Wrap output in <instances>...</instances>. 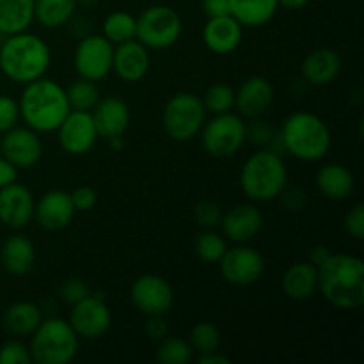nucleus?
<instances>
[{"label": "nucleus", "mask_w": 364, "mask_h": 364, "mask_svg": "<svg viewBox=\"0 0 364 364\" xmlns=\"http://www.w3.org/2000/svg\"><path fill=\"white\" fill-rule=\"evenodd\" d=\"M316 272L320 294L333 308L352 311L364 304V262L359 256L331 252Z\"/></svg>", "instance_id": "obj_1"}, {"label": "nucleus", "mask_w": 364, "mask_h": 364, "mask_svg": "<svg viewBox=\"0 0 364 364\" xmlns=\"http://www.w3.org/2000/svg\"><path fill=\"white\" fill-rule=\"evenodd\" d=\"M18 107L20 119H23L25 127L32 128L38 134L55 132L71 110L66 89L59 82L46 77L23 85Z\"/></svg>", "instance_id": "obj_2"}, {"label": "nucleus", "mask_w": 364, "mask_h": 364, "mask_svg": "<svg viewBox=\"0 0 364 364\" xmlns=\"http://www.w3.org/2000/svg\"><path fill=\"white\" fill-rule=\"evenodd\" d=\"M52 64V50L39 36L23 31L6 36L0 46V71L14 84L27 85L45 77Z\"/></svg>", "instance_id": "obj_3"}, {"label": "nucleus", "mask_w": 364, "mask_h": 364, "mask_svg": "<svg viewBox=\"0 0 364 364\" xmlns=\"http://www.w3.org/2000/svg\"><path fill=\"white\" fill-rule=\"evenodd\" d=\"M281 148L302 162L326 159L333 146V135L322 117L311 112H294L284 119L277 134Z\"/></svg>", "instance_id": "obj_4"}, {"label": "nucleus", "mask_w": 364, "mask_h": 364, "mask_svg": "<svg viewBox=\"0 0 364 364\" xmlns=\"http://www.w3.org/2000/svg\"><path fill=\"white\" fill-rule=\"evenodd\" d=\"M287 187V164L274 149L255 151L242 166L240 188L252 203L276 201Z\"/></svg>", "instance_id": "obj_5"}, {"label": "nucleus", "mask_w": 364, "mask_h": 364, "mask_svg": "<svg viewBox=\"0 0 364 364\" xmlns=\"http://www.w3.org/2000/svg\"><path fill=\"white\" fill-rule=\"evenodd\" d=\"M80 338L70 326V322L59 316L43 318L41 323L31 334L32 363L38 364H68L78 354Z\"/></svg>", "instance_id": "obj_6"}, {"label": "nucleus", "mask_w": 364, "mask_h": 364, "mask_svg": "<svg viewBox=\"0 0 364 364\" xmlns=\"http://www.w3.org/2000/svg\"><path fill=\"white\" fill-rule=\"evenodd\" d=\"M203 149L215 159H228L237 155L247 141V123L240 114H213L201 128Z\"/></svg>", "instance_id": "obj_7"}, {"label": "nucleus", "mask_w": 364, "mask_h": 364, "mask_svg": "<svg viewBox=\"0 0 364 364\" xmlns=\"http://www.w3.org/2000/svg\"><path fill=\"white\" fill-rule=\"evenodd\" d=\"M203 100L192 92H178L167 100L162 112V124L173 141L187 142L201 132L206 121Z\"/></svg>", "instance_id": "obj_8"}, {"label": "nucleus", "mask_w": 364, "mask_h": 364, "mask_svg": "<svg viewBox=\"0 0 364 364\" xmlns=\"http://www.w3.org/2000/svg\"><path fill=\"white\" fill-rule=\"evenodd\" d=\"M183 23L176 9L164 4L149 6L137 16L135 39L148 50H166L176 45L180 39Z\"/></svg>", "instance_id": "obj_9"}, {"label": "nucleus", "mask_w": 364, "mask_h": 364, "mask_svg": "<svg viewBox=\"0 0 364 364\" xmlns=\"http://www.w3.org/2000/svg\"><path fill=\"white\" fill-rule=\"evenodd\" d=\"M114 45L102 34L82 36L73 53V68L80 78L102 82L112 73Z\"/></svg>", "instance_id": "obj_10"}, {"label": "nucleus", "mask_w": 364, "mask_h": 364, "mask_svg": "<svg viewBox=\"0 0 364 364\" xmlns=\"http://www.w3.org/2000/svg\"><path fill=\"white\" fill-rule=\"evenodd\" d=\"M70 326L80 340H98L105 336L112 326V313L105 302L103 291L89 294L71 306Z\"/></svg>", "instance_id": "obj_11"}, {"label": "nucleus", "mask_w": 364, "mask_h": 364, "mask_svg": "<svg viewBox=\"0 0 364 364\" xmlns=\"http://www.w3.org/2000/svg\"><path fill=\"white\" fill-rule=\"evenodd\" d=\"M219 270L233 287H251L265 274V258L258 249L245 244L228 247L219 259Z\"/></svg>", "instance_id": "obj_12"}, {"label": "nucleus", "mask_w": 364, "mask_h": 364, "mask_svg": "<svg viewBox=\"0 0 364 364\" xmlns=\"http://www.w3.org/2000/svg\"><path fill=\"white\" fill-rule=\"evenodd\" d=\"M130 301L144 316H166L173 309L174 291L162 276L144 274L132 284Z\"/></svg>", "instance_id": "obj_13"}, {"label": "nucleus", "mask_w": 364, "mask_h": 364, "mask_svg": "<svg viewBox=\"0 0 364 364\" xmlns=\"http://www.w3.org/2000/svg\"><path fill=\"white\" fill-rule=\"evenodd\" d=\"M0 155L16 169H31L43 156L41 137L32 128L16 124L0 135Z\"/></svg>", "instance_id": "obj_14"}, {"label": "nucleus", "mask_w": 364, "mask_h": 364, "mask_svg": "<svg viewBox=\"0 0 364 364\" xmlns=\"http://www.w3.org/2000/svg\"><path fill=\"white\" fill-rule=\"evenodd\" d=\"M55 132L60 149L71 156H82L89 153L100 139L91 112H82V110H70Z\"/></svg>", "instance_id": "obj_15"}, {"label": "nucleus", "mask_w": 364, "mask_h": 364, "mask_svg": "<svg viewBox=\"0 0 364 364\" xmlns=\"http://www.w3.org/2000/svg\"><path fill=\"white\" fill-rule=\"evenodd\" d=\"M36 199L31 188L14 183L0 188V223L11 230H23L34 220Z\"/></svg>", "instance_id": "obj_16"}, {"label": "nucleus", "mask_w": 364, "mask_h": 364, "mask_svg": "<svg viewBox=\"0 0 364 364\" xmlns=\"http://www.w3.org/2000/svg\"><path fill=\"white\" fill-rule=\"evenodd\" d=\"M75 213L77 210L71 201L70 192L53 188V191L45 192L38 199L34 208V219L45 231H63L70 226Z\"/></svg>", "instance_id": "obj_17"}, {"label": "nucleus", "mask_w": 364, "mask_h": 364, "mask_svg": "<svg viewBox=\"0 0 364 364\" xmlns=\"http://www.w3.org/2000/svg\"><path fill=\"white\" fill-rule=\"evenodd\" d=\"M220 230L228 240L235 244H247L263 228V212L252 203H244L223 213Z\"/></svg>", "instance_id": "obj_18"}, {"label": "nucleus", "mask_w": 364, "mask_h": 364, "mask_svg": "<svg viewBox=\"0 0 364 364\" xmlns=\"http://www.w3.org/2000/svg\"><path fill=\"white\" fill-rule=\"evenodd\" d=\"M151 68V55L149 50L137 39L121 43L114 46L112 71L128 84L142 80Z\"/></svg>", "instance_id": "obj_19"}, {"label": "nucleus", "mask_w": 364, "mask_h": 364, "mask_svg": "<svg viewBox=\"0 0 364 364\" xmlns=\"http://www.w3.org/2000/svg\"><path fill=\"white\" fill-rule=\"evenodd\" d=\"M274 102V87L265 77H249L235 91V109L242 117L259 119Z\"/></svg>", "instance_id": "obj_20"}, {"label": "nucleus", "mask_w": 364, "mask_h": 364, "mask_svg": "<svg viewBox=\"0 0 364 364\" xmlns=\"http://www.w3.org/2000/svg\"><path fill=\"white\" fill-rule=\"evenodd\" d=\"M92 121H95L98 137L110 139L124 137L128 127H130V109L127 102L117 96H107L100 98L95 109L91 110Z\"/></svg>", "instance_id": "obj_21"}, {"label": "nucleus", "mask_w": 364, "mask_h": 364, "mask_svg": "<svg viewBox=\"0 0 364 364\" xmlns=\"http://www.w3.org/2000/svg\"><path fill=\"white\" fill-rule=\"evenodd\" d=\"M244 38V27L231 14L208 18L203 27V43L210 52L217 55H228L240 46Z\"/></svg>", "instance_id": "obj_22"}, {"label": "nucleus", "mask_w": 364, "mask_h": 364, "mask_svg": "<svg viewBox=\"0 0 364 364\" xmlns=\"http://www.w3.org/2000/svg\"><path fill=\"white\" fill-rule=\"evenodd\" d=\"M301 73L308 84L316 85V87L333 84L341 73L340 53L327 46L313 50L302 60Z\"/></svg>", "instance_id": "obj_23"}, {"label": "nucleus", "mask_w": 364, "mask_h": 364, "mask_svg": "<svg viewBox=\"0 0 364 364\" xmlns=\"http://www.w3.org/2000/svg\"><path fill=\"white\" fill-rule=\"evenodd\" d=\"M315 185L323 198L331 201H345L354 192L355 178L347 166L331 162L320 167L315 176Z\"/></svg>", "instance_id": "obj_24"}, {"label": "nucleus", "mask_w": 364, "mask_h": 364, "mask_svg": "<svg viewBox=\"0 0 364 364\" xmlns=\"http://www.w3.org/2000/svg\"><path fill=\"white\" fill-rule=\"evenodd\" d=\"M36 247L25 235H13L6 238L0 249V263L11 276H27L36 265Z\"/></svg>", "instance_id": "obj_25"}, {"label": "nucleus", "mask_w": 364, "mask_h": 364, "mask_svg": "<svg viewBox=\"0 0 364 364\" xmlns=\"http://www.w3.org/2000/svg\"><path fill=\"white\" fill-rule=\"evenodd\" d=\"M283 294L290 301H308L318 291V272L309 262H297L287 269L281 279Z\"/></svg>", "instance_id": "obj_26"}, {"label": "nucleus", "mask_w": 364, "mask_h": 364, "mask_svg": "<svg viewBox=\"0 0 364 364\" xmlns=\"http://www.w3.org/2000/svg\"><path fill=\"white\" fill-rule=\"evenodd\" d=\"M43 315L38 304L31 301H18L7 306L2 315V326L13 336H31L41 323Z\"/></svg>", "instance_id": "obj_27"}, {"label": "nucleus", "mask_w": 364, "mask_h": 364, "mask_svg": "<svg viewBox=\"0 0 364 364\" xmlns=\"http://www.w3.org/2000/svg\"><path fill=\"white\" fill-rule=\"evenodd\" d=\"M277 11V0H231V16L247 28L263 27L272 21Z\"/></svg>", "instance_id": "obj_28"}, {"label": "nucleus", "mask_w": 364, "mask_h": 364, "mask_svg": "<svg viewBox=\"0 0 364 364\" xmlns=\"http://www.w3.org/2000/svg\"><path fill=\"white\" fill-rule=\"evenodd\" d=\"M34 23V0H0V34L13 36Z\"/></svg>", "instance_id": "obj_29"}, {"label": "nucleus", "mask_w": 364, "mask_h": 364, "mask_svg": "<svg viewBox=\"0 0 364 364\" xmlns=\"http://www.w3.org/2000/svg\"><path fill=\"white\" fill-rule=\"evenodd\" d=\"M78 0H34V21L46 28H60L73 20Z\"/></svg>", "instance_id": "obj_30"}, {"label": "nucleus", "mask_w": 364, "mask_h": 364, "mask_svg": "<svg viewBox=\"0 0 364 364\" xmlns=\"http://www.w3.org/2000/svg\"><path fill=\"white\" fill-rule=\"evenodd\" d=\"M137 18L127 11H114L107 14L102 23V36H105L114 46L135 39Z\"/></svg>", "instance_id": "obj_31"}, {"label": "nucleus", "mask_w": 364, "mask_h": 364, "mask_svg": "<svg viewBox=\"0 0 364 364\" xmlns=\"http://www.w3.org/2000/svg\"><path fill=\"white\" fill-rule=\"evenodd\" d=\"M68 103L71 110H82V112H91L100 102V89L96 82L85 80L78 77L70 87L66 89Z\"/></svg>", "instance_id": "obj_32"}, {"label": "nucleus", "mask_w": 364, "mask_h": 364, "mask_svg": "<svg viewBox=\"0 0 364 364\" xmlns=\"http://www.w3.org/2000/svg\"><path fill=\"white\" fill-rule=\"evenodd\" d=\"M192 350L198 354H208V352L219 350L223 343V334L220 329L213 322H198L191 329V338H188Z\"/></svg>", "instance_id": "obj_33"}, {"label": "nucleus", "mask_w": 364, "mask_h": 364, "mask_svg": "<svg viewBox=\"0 0 364 364\" xmlns=\"http://www.w3.org/2000/svg\"><path fill=\"white\" fill-rule=\"evenodd\" d=\"M156 348V361L162 364H187L194 358L191 343L187 340L174 336H166L159 341Z\"/></svg>", "instance_id": "obj_34"}, {"label": "nucleus", "mask_w": 364, "mask_h": 364, "mask_svg": "<svg viewBox=\"0 0 364 364\" xmlns=\"http://www.w3.org/2000/svg\"><path fill=\"white\" fill-rule=\"evenodd\" d=\"M196 255L205 263H219L223 255L226 252L228 245L223 235L215 233L212 230H205L198 238H196Z\"/></svg>", "instance_id": "obj_35"}, {"label": "nucleus", "mask_w": 364, "mask_h": 364, "mask_svg": "<svg viewBox=\"0 0 364 364\" xmlns=\"http://www.w3.org/2000/svg\"><path fill=\"white\" fill-rule=\"evenodd\" d=\"M203 105L210 114L231 112L235 109V89L228 84H213L203 96Z\"/></svg>", "instance_id": "obj_36"}, {"label": "nucleus", "mask_w": 364, "mask_h": 364, "mask_svg": "<svg viewBox=\"0 0 364 364\" xmlns=\"http://www.w3.org/2000/svg\"><path fill=\"white\" fill-rule=\"evenodd\" d=\"M31 350L28 345L11 340L0 347V364H31Z\"/></svg>", "instance_id": "obj_37"}, {"label": "nucleus", "mask_w": 364, "mask_h": 364, "mask_svg": "<svg viewBox=\"0 0 364 364\" xmlns=\"http://www.w3.org/2000/svg\"><path fill=\"white\" fill-rule=\"evenodd\" d=\"M194 219L198 220V224L205 230H213L220 224L223 219V210L217 203L213 201H201L194 208Z\"/></svg>", "instance_id": "obj_38"}, {"label": "nucleus", "mask_w": 364, "mask_h": 364, "mask_svg": "<svg viewBox=\"0 0 364 364\" xmlns=\"http://www.w3.org/2000/svg\"><path fill=\"white\" fill-rule=\"evenodd\" d=\"M20 121V107L11 96L0 95V135L14 128Z\"/></svg>", "instance_id": "obj_39"}, {"label": "nucleus", "mask_w": 364, "mask_h": 364, "mask_svg": "<svg viewBox=\"0 0 364 364\" xmlns=\"http://www.w3.org/2000/svg\"><path fill=\"white\" fill-rule=\"evenodd\" d=\"M59 294H60V299H63L64 302H68L70 306H73L75 302H78V301H82V299L87 297V295L91 294V290H89V284L85 283L84 279L73 277V279H68L66 283L60 287Z\"/></svg>", "instance_id": "obj_40"}, {"label": "nucleus", "mask_w": 364, "mask_h": 364, "mask_svg": "<svg viewBox=\"0 0 364 364\" xmlns=\"http://www.w3.org/2000/svg\"><path fill=\"white\" fill-rule=\"evenodd\" d=\"M345 231H347L350 237H354L355 240H363L364 238V206L361 203L352 206L348 210V213L345 215Z\"/></svg>", "instance_id": "obj_41"}, {"label": "nucleus", "mask_w": 364, "mask_h": 364, "mask_svg": "<svg viewBox=\"0 0 364 364\" xmlns=\"http://www.w3.org/2000/svg\"><path fill=\"white\" fill-rule=\"evenodd\" d=\"M71 196V201H73V206L77 212H89L96 206L98 203V194L92 187H77L73 192H70Z\"/></svg>", "instance_id": "obj_42"}, {"label": "nucleus", "mask_w": 364, "mask_h": 364, "mask_svg": "<svg viewBox=\"0 0 364 364\" xmlns=\"http://www.w3.org/2000/svg\"><path fill=\"white\" fill-rule=\"evenodd\" d=\"M247 139H252L256 144H270L276 139V134L269 123L256 119V123L247 127Z\"/></svg>", "instance_id": "obj_43"}, {"label": "nucleus", "mask_w": 364, "mask_h": 364, "mask_svg": "<svg viewBox=\"0 0 364 364\" xmlns=\"http://www.w3.org/2000/svg\"><path fill=\"white\" fill-rule=\"evenodd\" d=\"M203 13L208 18L231 14V0H201Z\"/></svg>", "instance_id": "obj_44"}, {"label": "nucleus", "mask_w": 364, "mask_h": 364, "mask_svg": "<svg viewBox=\"0 0 364 364\" xmlns=\"http://www.w3.org/2000/svg\"><path fill=\"white\" fill-rule=\"evenodd\" d=\"M144 331L151 340L160 341L167 336V333H169V326H167V322L164 320V316H148Z\"/></svg>", "instance_id": "obj_45"}, {"label": "nucleus", "mask_w": 364, "mask_h": 364, "mask_svg": "<svg viewBox=\"0 0 364 364\" xmlns=\"http://www.w3.org/2000/svg\"><path fill=\"white\" fill-rule=\"evenodd\" d=\"M16 178H18L16 167H14L9 160H6L2 155H0V188L14 183Z\"/></svg>", "instance_id": "obj_46"}, {"label": "nucleus", "mask_w": 364, "mask_h": 364, "mask_svg": "<svg viewBox=\"0 0 364 364\" xmlns=\"http://www.w3.org/2000/svg\"><path fill=\"white\" fill-rule=\"evenodd\" d=\"M329 256H331V251L326 247V245H315V247H313L311 251H309V259H308V262L313 263V265H315V267H318V265H322V263L326 262V259L329 258Z\"/></svg>", "instance_id": "obj_47"}, {"label": "nucleus", "mask_w": 364, "mask_h": 364, "mask_svg": "<svg viewBox=\"0 0 364 364\" xmlns=\"http://www.w3.org/2000/svg\"><path fill=\"white\" fill-rule=\"evenodd\" d=\"M199 364H231L230 359L226 355L220 354L219 350L208 352V354H199L198 358Z\"/></svg>", "instance_id": "obj_48"}, {"label": "nucleus", "mask_w": 364, "mask_h": 364, "mask_svg": "<svg viewBox=\"0 0 364 364\" xmlns=\"http://www.w3.org/2000/svg\"><path fill=\"white\" fill-rule=\"evenodd\" d=\"M277 2H279V7H284V9L299 11L308 6L309 0H277Z\"/></svg>", "instance_id": "obj_49"}, {"label": "nucleus", "mask_w": 364, "mask_h": 364, "mask_svg": "<svg viewBox=\"0 0 364 364\" xmlns=\"http://www.w3.org/2000/svg\"><path fill=\"white\" fill-rule=\"evenodd\" d=\"M109 144L112 146V149H123V146H124V139L123 137H114V139H110L109 141Z\"/></svg>", "instance_id": "obj_50"}]
</instances>
